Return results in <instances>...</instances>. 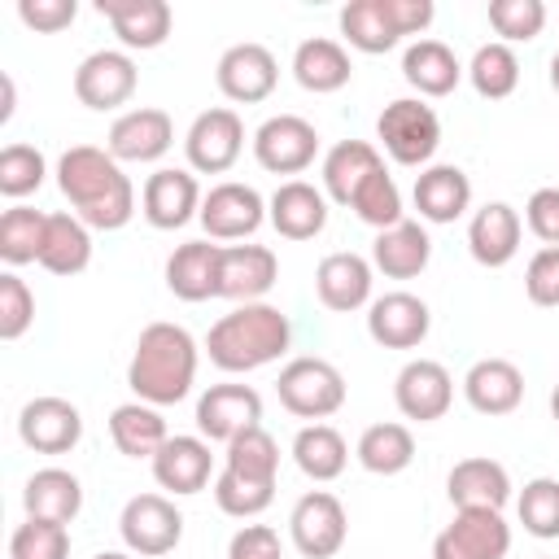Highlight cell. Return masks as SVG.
Wrapping results in <instances>:
<instances>
[{"mask_svg": "<svg viewBox=\"0 0 559 559\" xmlns=\"http://www.w3.org/2000/svg\"><path fill=\"white\" fill-rule=\"evenodd\" d=\"M371 280H376V266L349 249H336L314 266V293L332 314L371 306Z\"/></svg>", "mask_w": 559, "mask_h": 559, "instance_id": "22", "label": "cell"}, {"mask_svg": "<svg viewBox=\"0 0 559 559\" xmlns=\"http://www.w3.org/2000/svg\"><path fill=\"white\" fill-rule=\"evenodd\" d=\"M467 74V66L454 57L450 44L441 39H415L402 52V79L419 92V96H450L459 87V79Z\"/></svg>", "mask_w": 559, "mask_h": 559, "instance_id": "32", "label": "cell"}, {"mask_svg": "<svg viewBox=\"0 0 559 559\" xmlns=\"http://www.w3.org/2000/svg\"><path fill=\"white\" fill-rule=\"evenodd\" d=\"M507 550L511 524L489 507L454 511V520L432 537V559H507Z\"/></svg>", "mask_w": 559, "mask_h": 559, "instance_id": "10", "label": "cell"}, {"mask_svg": "<svg viewBox=\"0 0 559 559\" xmlns=\"http://www.w3.org/2000/svg\"><path fill=\"white\" fill-rule=\"evenodd\" d=\"M218 262H223V245L183 240L166 258V288L179 301H210V297H218Z\"/></svg>", "mask_w": 559, "mask_h": 559, "instance_id": "31", "label": "cell"}, {"mask_svg": "<svg viewBox=\"0 0 559 559\" xmlns=\"http://www.w3.org/2000/svg\"><path fill=\"white\" fill-rule=\"evenodd\" d=\"M524 227L542 245H559V188H537L524 201Z\"/></svg>", "mask_w": 559, "mask_h": 559, "instance_id": "51", "label": "cell"}, {"mask_svg": "<svg viewBox=\"0 0 559 559\" xmlns=\"http://www.w3.org/2000/svg\"><path fill=\"white\" fill-rule=\"evenodd\" d=\"M17 437L26 450L35 454H70L79 441H83V415L74 402L66 397H31L17 415Z\"/></svg>", "mask_w": 559, "mask_h": 559, "instance_id": "17", "label": "cell"}, {"mask_svg": "<svg viewBox=\"0 0 559 559\" xmlns=\"http://www.w3.org/2000/svg\"><path fill=\"white\" fill-rule=\"evenodd\" d=\"M135 87H140V70L127 48H96L74 70V96H79V105H87L96 114L127 105L135 96Z\"/></svg>", "mask_w": 559, "mask_h": 559, "instance_id": "11", "label": "cell"}, {"mask_svg": "<svg viewBox=\"0 0 559 559\" xmlns=\"http://www.w3.org/2000/svg\"><path fill=\"white\" fill-rule=\"evenodd\" d=\"M411 197H415V210H419L424 223H454L472 205V179L459 166L437 162V166H424L415 175Z\"/></svg>", "mask_w": 559, "mask_h": 559, "instance_id": "29", "label": "cell"}, {"mask_svg": "<svg viewBox=\"0 0 559 559\" xmlns=\"http://www.w3.org/2000/svg\"><path fill=\"white\" fill-rule=\"evenodd\" d=\"M280 280V258L266 245H223L218 262V297L245 306L262 301Z\"/></svg>", "mask_w": 559, "mask_h": 559, "instance_id": "21", "label": "cell"}, {"mask_svg": "<svg viewBox=\"0 0 559 559\" xmlns=\"http://www.w3.org/2000/svg\"><path fill=\"white\" fill-rule=\"evenodd\" d=\"M253 157L271 175H301L319 157V131L301 114H275L253 131Z\"/></svg>", "mask_w": 559, "mask_h": 559, "instance_id": "12", "label": "cell"}, {"mask_svg": "<svg viewBox=\"0 0 559 559\" xmlns=\"http://www.w3.org/2000/svg\"><path fill=\"white\" fill-rule=\"evenodd\" d=\"M288 537L306 559H332L349 537V515L336 493L310 489L288 511Z\"/></svg>", "mask_w": 559, "mask_h": 559, "instance_id": "9", "label": "cell"}, {"mask_svg": "<svg viewBox=\"0 0 559 559\" xmlns=\"http://www.w3.org/2000/svg\"><path fill=\"white\" fill-rule=\"evenodd\" d=\"M0 92H4L0 96V122H9L13 118V79L9 74H0Z\"/></svg>", "mask_w": 559, "mask_h": 559, "instance_id": "54", "label": "cell"}, {"mask_svg": "<svg viewBox=\"0 0 559 559\" xmlns=\"http://www.w3.org/2000/svg\"><path fill=\"white\" fill-rule=\"evenodd\" d=\"M524 293L533 306L555 310L559 306V245H542L524 266Z\"/></svg>", "mask_w": 559, "mask_h": 559, "instance_id": "50", "label": "cell"}, {"mask_svg": "<svg viewBox=\"0 0 559 559\" xmlns=\"http://www.w3.org/2000/svg\"><path fill=\"white\" fill-rule=\"evenodd\" d=\"M22 507L26 515L35 520H57V524H70L79 511H83V485L74 472L66 467H39L26 476L22 485Z\"/></svg>", "mask_w": 559, "mask_h": 559, "instance_id": "34", "label": "cell"}, {"mask_svg": "<svg viewBox=\"0 0 559 559\" xmlns=\"http://www.w3.org/2000/svg\"><path fill=\"white\" fill-rule=\"evenodd\" d=\"M223 467L236 472V476L271 480V485H275V476H280V445H275V437H271L262 424H253V428H245V432H236V437L227 441Z\"/></svg>", "mask_w": 559, "mask_h": 559, "instance_id": "42", "label": "cell"}, {"mask_svg": "<svg viewBox=\"0 0 559 559\" xmlns=\"http://www.w3.org/2000/svg\"><path fill=\"white\" fill-rule=\"evenodd\" d=\"M9 559H70V528L26 515L9 537Z\"/></svg>", "mask_w": 559, "mask_h": 559, "instance_id": "47", "label": "cell"}, {"mask_svg": "<svg viewBox=\"0 0 559 559\" xmlns=\"http://www.w3.org/2000/svg\"><path fill=\"white\" fill-rule=\"evenodd\" d=\"M537 559H550V555H537Z\"/></svg>", "mask_w": 559, "mask_h": 559, "instance_id": "58", "label": "cell"}, {"mask_svg": "<svg viewBox=\"0 0 559 559\" xmlns=\"http://www.w3.org/2000/svg\"><path fill=\"white\" fill-rule=\"evenodd\" d=\"M44 227H48V214L44 210H35V205H9L0 214V262L9 271L13 266H26V262H39Z\"/></svg>", "mask_w": 559, "mask_h": 559, "instance_id": "41", "label": "cell"}, {"mask_svg": "<svg viewBox=\"0 0 559 559\" xmlns=\"http://www.w3.org/2000/svg\"><path fill=\"white\" fill-rule=\"evenodd\" d=\"M31 323H35V293L26 288L17 271H4L0 275V341L26 336Z\"/></svg>", "mask_w": 559, "mask_h": 559, "instance_id": "49", "label": "cell"}, {"mask_svg": "<svg viewBox=\"0 0 559 559\" xmlns=\"http://www.w3.org/2000/svg\"><path fill=\"white\" fill-rule=\"evenodd\" d=\"M214 83H218V92H223L227 100H236V105H258V100H266V96L275 92V83H280V61H275V52H271L266 44L245 39V44H231V48L218 57Z\"/></svg>", "mask_w": 559, "mask_h": 559, "instance_id": "14", "label": "cell"}, {"mask_svg": "<svg viewBox=\"0 0 559 559\" xmlns=\"http://www.w3.org/2000/svg\"><path fill=\"white\" fill-rule=\"evenodd\" d=\"M96 13L109 17L122 48H140V52L162 48L175 26V13L166 0H96Z\"/></svg>", "mask_w": 559, "mask_h": 559, "instance_id": "26", "label": "cell"}, {"mask_svg": "<svg viewBox=\"0 0 559 559\" xmlns=\"http://www.w3.org/2000/svg\"><path fill=\"white\" fill-rule=\"evenodd\" d=\"M515 511H520V524L524 533L550 542L559 537V476H533L520 498H515Z\"/></svg>", "mask_w": 559, "mask_h": 559, "instance_id": "43", "label": "cell"}, {"mask_svg": "<svg viewBox=\"0 0 559 559\" xmlns=\"http://www.w3.org/2000/svg\"><path fill=\"white\" fill-rule=\"evenodd\" d=\"M214 502H218L223 515L253 520V515H262L275 502V485L271 480H249V476H236V472L223 467L214 476Z\"/></svg>", "mask_w": 559, "mask_h": 559, "instance_id": "46", "label": "cell"}, {"mask_svg": "<svg viewBox=\"0 0 559 559\" xmlns=\"http://www.w3.org/2000/svg\"><path fill=\"white\" fill-rule=\"evenodd\" d=\"M550 415H555V424H559V384L550 389Z\"/></svg>", "mask_w": 559, "mask_h": 559, "instance_id": "57", "label": "cell"}, {"mask_svg": "<svg viewBox=\"0 0 559 559\" xmlns=\"http://www.w3.org/2000/svg\"><path fill=\"white\" fill-rule=\"evenodd\" d=\"M44 175H48V162H44V153L35 144L13 140V144L0 148V192L9 201H22V197L39 192Z\"/></svg>", "mask_w": 559, "mask_h": 559, "instance_id": "44", "label": "cell"}, {"mask_svg": "<svg viewBox=\"0 0 559 559\" xmlns=\"http://www.w3.org/2000/svg\"><path fill=\"white\" fill-rule=\"evenodd\" d=\"M197 341L188 328L179 323H148L140 336H135V349H131V362H127V384L135 393V402H148V406H175L192 393V380H197Z\"/></svg>", "mask_w": 559, "mask_h": 559, "instance_id": "2", "label": "cell"}, {"mask_svg": "<svg viewBox=\"0 0 559 559\" xmlns=\"http://www.w3.org/2000/svg\"><path fill=\"white\" fill-rule=\"evenodd\" d=\"M467 79H472L476 96H485V100L511 96V92L520 87V57H515V48L502 44V39L480 44V48L472 52V61H467Z\"/></svg>", "mask_w": 559, "mask_h": 559, "instance_id": "40", "label": "cell"}, {"mask_svg": "<svg viewBox=\"0 0 559 559\" xmlns=\"http://www.w3.org/2000/svg\"><path fill=\"white\" fill-rule=\"evenodd\" d=\"M489 26L502 44H528L546 26L542 0H489Z\"/></svg>", "mask_w": 559, "mask_h": 559, "instance_id": "48", "label": "cell"}, {"mask_svg": "<svg viewBox=\"0 0 559 559\" xmlns=\"http://www.w3.org/2000/svg\"><path fill=\"white\" fill-rule=\"evenodd\" d=\"M393 402L406 419L415 424H432L445 419L450 402H454V376L445 371V362L437 358H411L397 380H393Z\"/></svg>", "mask_w": 559, "mask_h": 559, "instance_id": "18", "label": "cell"}, {"mask_svg": "<svg viewBox=\"0 0 559 559\" xmlns=\"http://www.w3.org/2000/svg\"><path fill=\"white\" fill-rule=\"evenodd\" d=\"M92 559H140V555H131V550H100V555H92Z\"/></svg>", "mask_w": 559, "mask_h": 559, "instance_id": "55", "label": "cell"}, {"mask_svg": "<svg viewBox=\"0 0 559 559\" xmlns=\"http://www.w3.org/2000/svg\"><path fill=\"white\" fill-rule=\"evenodd\" d=\"M210 472H214V454H210V441L205 437H188V432H175L166 437V445L153 454V480L179 498L188 493H201L210 485Z\"/></svg>", "mask_w": 559, "mask_h": 559, "instance_id": "25", "label": "cell"}, {"mask_svg": "<svg viewBox=\"0 0 559 559\" xmlns=\"http://www.w3.org/2000/svg\"><path fill=\"white\" fill-rule=\"evenodd\" d=\"M376 170H384V157L376 144L367 140H341L323 153V192L336 205H349V197L362 188V179H371Z\"/></svg>", "mask_w": 559, "mask_h": 559, "instance_id": "35", "label": "cell"}, {"mask_svg": "<svg viewBox=\"0 0 559 559\" xmlns=\"http://www.w3.org/2000/svg\"><path fill=\"white\" fill-rule=\"evenodd\" d=\"M262 424V393L249 384H210L197 397V428L205 441H231L236 432Z\"/></svg>", "mask_w": 559, "mask_h": 559, "instance_id": "20", "label": "cell"}, {"mask_svg": "<svg viewBox=\"0 0 559 559\" xmlns=\"http://www.w3.org/2000/svg\"><path fill=\"white\" fill-rule=\"evenodd\" d=\"M92 262V227L79 214H48L39 266L52 275H79Z\"/></svg>", "mask_w": 559, "mask_h": 559, "instance_id": "36", "label": "cell"}, {"mask_svg": "<svg viewBox=\"0 0 559 559\" xmlns=\"http://www.w3.org/2000/svg\"><path fill=\"white\" fill-rule=\"evenodd\" d=\"M170 144H175V122L166 109H153V105H135L118 114L105 135V148L118 162H157L170 153Z\"/></svg>", "mask_w": 559, "mask_h": 559, "instance_id": "19", "label": "cell"}, {"mask_svg": "<svg viewBox=\"0 0 559 559\" xmlns=\"http://www.w3.org/2000/svg\"><path fill=\"white\" fill-rule=\"evenodd\" d=\"M288 341H293V323L280 306L245 301L205 332V354L218 371L240 376V371H258L275 362L280 354H288Z\"/></svg>", "mask_w": 559, "mask_h": 559, "instance_id": "3", "label": "cell"}, {"mask_svg": "<svg viewBox=\"0 0 559 559\" xmlns=\"http://www.w3.org/2000/svg\"><path fill=\"white\" fill-rule=\"evenodd\" d=\"M428 328H432L428 301L406 293V288L380 293L367 306V336L376 345H384V349H415V345H424Z\"/></svg>", "mask_w": 559, "mask_h": 559, "instance_id": "16", "label": "cell"}, {"mask_svg": "<svg viewBox=\"0 0 559 559\" xmlns=\"http://www.w3.org/2000/svg\"><path fill=\"white\" fill-rule=\"evenodd\" d=\"M520 240H524V218H520V210L507 205V201L480 205V210L472 214V223H467V249H472V258H476L480 266H489V271L507 266V262L520 253Z\"/></svg>", "mask_w": 559, "mask_h": 559, "instance_id": "24", "label": "cell"}, {"mask_svg": "<svg viewBox=\"0 0 559 559\" xmlns=\"http://www.w3.org/2000/svg\"><path fill=\"white\" fill-rule=\"evenodd\" d=\"M445 493L454 502V511H467V507H489V511H502L507 498H511V476L498 459H485V454H472V459H459L445 476Z\"/></svg>", "mask_w": 559, "mask_h": 559, "instance_id": "28", "label": "cell"}, {"mask_svg": "<svg viewBox=\"0 0 559 559\" xmlns=\"http://www.w3.org/2000/svg\"><path fill=\"white\" fill-rule=\"evenodd\" d=\"M275 393H280L288 415L319 424V419H328V415H336L345 406V376H341L336 362L301 354V358H288L280 367Z\"/></svg>", "mask_w": 559, "mask_h": 559, "instance_id": "6", "label": "cell"}, {"mask_svg": "<svg viewBox=\"0 0 559 559\" xmlns=\"http://www.w3.org/2000/svg\"><path fill=\"white\" fill-rule=\"evenodd\" d=\"M109 437H114L118 454L148 459L153 463V454L166 445L170 432H166V419H162L157 406H148V402H122V406L109 411Z\"/></svg>", "mask_w": 559, "mask_h": 559, "instance_id": "37", "label": "cell"}, {"mask_svg": "<svg viewBox=\"0 0 559 559\" xmlns=\"http://www.w3.org/2000/svg\"><path fill=\"white\" fill-rule=\"evenodd\" d=\"M463 397L480 415H511L524 402V371L511 358H480L463 376Z\"/></svg>", "mask_w": 559, "mask_h": 559, "instance_id": "27", "label": "cell"}, {"mask_svg": "<svg viewBox=\"0 0 559 559\" xmlns=\"http://www.w3.org/2000/svg\"><path fill=\"white\" fill-rule=\"evenodd\" d=\"M293 463L310 476V480H336L341 472H345V463H349V445H345V437L332 428V424H306V428H297V437H293Z\"/></svg>", "mask_w": 559, "mask_h": 559, "instance_id": "39", "label": "cell"}, {"mask_svg": "<svg viewBox=\"0 0 559 559\" xmlns=\"http://www.w3.org/2000/svg\"><path fill=\"white\" fill-rule=\"evenodd\" d=\"M201 227H205V240H249L262 223H266V201L253 183H240V179H223L205 192L201 201Z\"/></svg>", "mask_w": 559, "mask_h": 559, "instance_id": "13", "label": "cell"}, {"mask_svg": "<svg viewBox=\"0 0 559 559\" xmlns=\"http://www.w3.org/2000/svg\"><path fill=\"white\" fill-rule=\"evenodd\" d=\"M280 555H284V546L271 524H245L227 542V559H280Z\"/></svg>", "mask_w": 559, "mask_h": 559, "instance_id": "53", "label": "cell"}, {"mask_svg": "<svg viewBox=\"0 0 559 559\" xmlns=\"http://www.w3.org/2000/svg\"><path fill=\"white\" fill-rule=\"evenodd\" d=\"M376 140L397 166H428L441 144V118L419 96H397L380 109Z\"/></svg>", "mask_w": 559, "mask_h": 559, "instance_id": "5", "label": "cell"}, {"mask_svg": "<svg viewBox=\"0 0 559 559\" xmlns=\"http://www.w3.org/2000/svg\"><path fill=\"white\" fill-rule=\"evenodd\" d=\"M17 17L31 26V31H66L74 17H79V4L74 0H17Z\"/></svg>", "mask_w": 559, "mask_h": 559, "instance_id": "52", "label": "cell"}, {"mask_svg": "<svg viewBox=\"0 0 559 559\" xmlns=\"http://www.w3.org/2000/svg\"><path fill=\"white\" fill-rule=\"evenodd\" d=\"M550 87L559 92V48H555V57H550Z\"/></svg>", "mask_w": 559, "mask_h": 559, "instance_id": "56", "label": "cell"}, {"mask_svg": "<svg viewBox=\"0 0 559 559\" xmlns=\"http://www.w3.org/2000/svg\"><path fill=\"white\" fill-rule=\"evenodd\" d=\"M428 262H432V240L428 227L415 218H402L397 227H384L371 240V266L389 280H415L424 275Z\"/></svg>", "mask_w": 559, "mask_h": 559, "instance_id": "30", "label": "cell"}, {"mask_svg": "<svg viewBox=\"0 0 559 559\" xmlns=\"http://www.w3.org/2000/svg\"><path fill=\"white\" fill-rule=\"evenodd\" d=\"M266 218L284 240H314L328 227V192L306 179H284L266 201Z\"/></svg>", "mask_w": 559, "mask_h": 559, "instance_id": "23", "label": "cell"}, {"mask_svg": "<svg viewBox=\"0 0 559 559\" xmlns=\"http://www.w3.org/2000/svg\"><path fill=\"white\" fill-rule=\"evenodd\" d=\"M57 188L92 231H118L135 214V188L109 148L70 144L57 157Z\"/></svg>", "mask_w": 559, "mask_h": 559, "instance_id": "1", "label": "cell"}, {"mask_svg": "<svg viewBox=\"0 0 559 559\" xmlns=\"http://www.w3.org/2000/svg\"><path fill=\"white\" fill-rule=\"evenodd\" d=\"M354 459L371 476H397L415 463V437H411L406 424H393V419L371 424V428H362V437L354 445Z\"/></svg>", "mask_w": 559, "mask_h": 559, "instance_id": "38", "label": "cell"}, {"mask_svg": "<svg viewBox=\"0 0 559 559\" xmlns=\"http://www.w3.org/2000/svg\"><path fill=\"white\" fill-rule=\"evenodd\" d=\"M349 210H354L367 227H376V231L397 227V223H402V192H397L393 175H389V170H376L371 179H362V188L349 197Z\"/></svg>", "mask_w": 559, "mask_h": 559, "instance_id": "45", "label": "cell"}, {"mask_svg": "<svg viewBox=\"0 0 559 559\" xmlns=\"http://www.w3.org/2000/svg\"><path fill=\"white\" fill-rule=\"evenodd\" d=\"M183 153H188V170L197 175H227L236 166V157L245 153V122L231 105H214L205 114L192 118L188 135H183Z\"/></svg>", "mask_w": 559, "mask_h": 559, "instance_id": "8", "label": "cell"}, {"mask_svg": "<svg viewBox=\"0 0 559 559\" xmlns=\"http://www.w3.org/2000/svg\"><path fill=\"white\" fill-rule=\"evenodd\" d=\"M118 533H122V546L131 555L157 559V555H170L179 546L183 515L166 493H135V498H127V507L118 515Z\"/></svg>", "mask_w": 559, "mask_h": 559, "instance_id": "7", "label": "cell"}, {"mask_svg": "<svg viewBox=\"0 0 559 559\" xmlns=\"http://www.w3.org/2000/svg\"><path fill=\"white\" fill-rule=\"evenodd\" d=\"M201 183L192 170H179V166H157L148 179H144V192H140V214L148 218V227L157 231H175L183 223H192L201 214Z\"/></svg>", "mask_w": 559, "mask_h": 559, "instance_id": "15", "label": "cell"}, {"mask_svg": "<svg viewBox=\"0 0 559 559\" xmlns=\"http://www.w3.org/2000/svg\"><path fill=\"white\" fill-rule=\"evenodd\" d=\"M432 17V0H349L341 9V35L358 52H389L402 35H424Z\"/></svg>", "mask_w": 559, "mask_h": 559, "instance_id": "4", "label": "cell"}, {"mask_svg": "<svg viewBox=\"0 0 559 559\" xmlns=\"http://www.w3.org/2000/svg\"><path fill=\"white\" fill-rule=\"evenodd\" d=\"M293 79L306 92L328 96V92H341L354 79V61H349L345 44H336L328 35H314V39H301L297 44V52H293Z\"/></svg>", "mask_w": 559, "mask_h": 559, "instance_id": "33", "label": "cell"}]
</instances>
